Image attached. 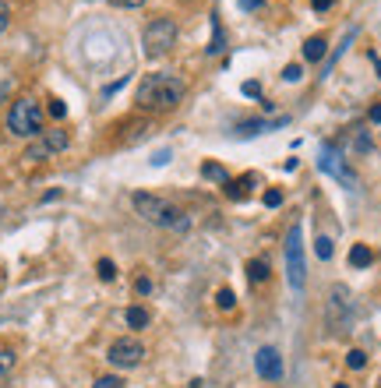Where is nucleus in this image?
<instances>
[{
    "instance_id": "c9c22d12",
    "label": "nucleus",
    "mask_w": 381,
    "mask_h": 388,
    "mask_svg": "<svg viewBox=\"0 0 381 388\" xmlns=\"http://www.w3.org/2000/svg\"><path fill=\"white\" fill-rule=\"evenodd\" d=\"M378 388H381V385H378Z\"/></svg>"
},
{
    "instance_id": "6e6552de",
    "label": "nucleus",
    "mask_w": 381,
    "mask_h": 388,
    "mask_svg": "<svg viewBox=\"0 0 381 388\" xmlns=\"http://www.w3.org/2000/svg\"><path fill=\"white\" fill-rule=\"evenodd\" d=\"M350 290L346 286H332V297H329V321L336 325V332H346L350 325Z\"/></svg>"
},
{
    "instance_id": "a211bd4d",
    "label": "nucleus",
    "mask_w": 381,
    "mask_h": 388,
    "mask_svg": "<svg viewBox=\"0 0 381 388\" xmlns=\"http://www.w3.org/2000/svg\"><path fill=\"white\" fill-rule=\"evenodd\" d=\"M314 251H318V258H321V261H329L336 247H332V240H329V237H318V240H314Z\"/></svg>"
},
{
    "instance_id": "2eb2a0df",
    "label": "nucleus",
    "mask_w": 381,
    "mask_h": 388,
    "mask_svg": "<svg viewBox=\"0 0 381 388\" xmlns=\"http://www.w3.org/2000/svg\"><path fill=\"white\" fill-rule=\"evenodd\" d=\"M223 42H226V39H223V25L212 18V42H208V57H215V53H223Z\"/></svg>"
},
{
    "instance_id": "cd10ccee",
    "label": "nucleus",
    "mask_w": 381,
    "mask_h": 388,
    "mask_svg": "<svg viewBox=\"0 0 381 388\" xmlns=\"http://www.w3.org/2000/svg\"><path fill=\"white\" fill-rule=\"evenodd\" d=\"M244 95L258 99V95H261V85H258V82H247V85H244Z\"/></svg>"
},
{
    "instance_id": "9d476101",
    "label": "nucleus",
    "mask_w": 381,
    "mask_h": 388,
    "mask_svg": "<svg viewBox=\"0 0 381 388\" xmlns=\"http://www.w3.org/2000/svg\"><path fill=\"white\" fill-rule=\"evenodd\" d=\"M321 170H325V173H332L336 180H343L346 187H353V184H357V180H353V173L343 166V159H339V152H336L332 145H325V148H321Z\"/></svg>"
},
{
    "instance_id": "c85d7f7f",
    "label": "nucleus",
    "mask_w": 381,
    "mask_h": 388,
    "mask_svg": "<svg viewBox=\"0 0 381 388\" xmlns=\"http://www.w3.org/2000/svg\"><path fill=\"white\" fill-rule=\"evenodd\" d=\"M329 8H332V0H311V11H318V15L329 11Z\"/></svg>"
},
{
    "instance_id": "5701e85b",
    "label": "nucleus",
    "mask_w": 381,
    "mask_h": 388,
    "mask_svg": "<svg viewBox=\"0 0 381 388\" xmlns=\"http://www.w3.org/2000/svg\"><path fill=\"white\" fill-rule=\"evenodd\" d=\"M215 300H219V307H223V311H233V304H237L233 290H219V297H215Z\"/></svg>"
},
{
    "instance_id": "c756f323",
    "label": "nucleus",
    "mask_w": 381,
    "mask_h": 388,
    "mask_svg": "<svg viewBox=\"0 0 381 388\" xmlns=\"http://www.w3.org/2000/svg\"><path fill=\"white\" fill-rule=\"evenodd\" d=\"M367 117H371V124H381V102L371 106V114H367Z\"/></svg>"
},
{
    "instance_id": "0eeeda50",
    "label": "nucleus",
    "mask_w": 381,
    "mask_h": 388,
    "mask_svg": "<svg viewBox=\"0 0 381 388\" xmlns=\"http://www.w3.org/2000/svg\"><path fill=\"white\" fill-rule=\"evenodd\" d=\"M68 145H71L68 131H42V138H39L36 145L25 148V159H29V162H39V159H49V155L64 152Z\"/></svg>"
},
{
    "instance_id": "a878e982",
    "label": "nucleus",
    "mask_w": 381,
    "mask_h": 388,
    "mask_svg": "<svg viewBox=\"0 0 381 388\" xmlns=\"http://www.w3.org/2000/svg\"><path fill=\"white\" fill-rule=\"evenodd\" d=\"M265 205L268 208H279L283 205V191H265Z\"/></svg>"
},
{
    "instance_id": "72a5a7b5",
    "label": "nucleus",
    "mask_w": 381,
    "mask_h": 388,
    "mask_svg": "<svg viewBox=\"0 0 381 388\" xmlns=\"http://www.w3.org/2000/svg\"><path fill=\"white\" fill-rule=\"evenodd\" d=\"M371 61H374V68H378V78H381V57H378V53H371Z\"/></svg>"
},
{
    "instance_id": "f257e3e1",
    "label": "nucleus",
    "mask_w": 381,
    "mask_h": 388,
    "mask_svg": "<svg viewBox=\"0 0 381 388\" xmlns=\"http://www.w3.org/2000/svg\"><path fill=\"white\" fill-rule=\"evenodd\" d=\"M187 95V85L184 78L170 75V71H155V75H145L138 92H134V102L141 109H148V114H170V109H177Z\"/></svg>"
},
{
    "instance_id": "9b49d317",
    "label": "nucleus",
    "mask_w": 381,
    "mask_h": 388,
    "mask_svg": "<svg viewBox=\"0 0 381 388\" xmlns=\"http://www.w3.org/2000/svg\"><path fill=\"white\" fill-rule=\"evenodd\" d=\"M325 53H329V39H325V36H311V39L304 42V57H307L311 64L325 61Z\"/></svg>"
},
{
    "instance_id": "7c9ffc66",
    "label": "nucleus",
    "mask_w": 381,
    "mask_h": 388,
    "mask_svg": "<svg viewBox=\"0 0 381 388\" xmlns=\"http://www.w3.org/2000/svg\"><path fill=\"white\" fill-rule=\"evenodd\" d=\"M240 8H244V11H258L261 0H240Z\"/></svg>"
},
{
    "instance_id": "ddd939ff",
    "label": "nucleus",
    "mask_w": 381,
    "mask_h": 388,
    "mask_svg": "<svg viewBox=\"0 0 381 388\" xmlns=\"http://www.w3.org/2000/svg\"><path fill=\"white\" fill-rule=\"evenodd\" d=\"M201 177L205 180H215V184H226L230 180L226 166H219V162H201Z\"/></svg>"
},
{
    "instance_id": "dca6fc26",
    "label": "nucleus",
    "mask_w": 381,
    "mask_h": 388,
    "mask_svg": "<svg viewBox=\"0 0 381 388\" xmlns=\"http://www.w3.org/2000/svg\"><path fill=\"white\" fill-rule=\"evenodd\" d=\"M124 318H127L131 328H145V325H148V311H145V307H127Z\"/></svg>"
},
{
    "instance_id": "7ed1b4c3",
    "label": "nucleus",
    "mask_w": 381,
    "mask_h": 388,
    "mask_svg": "<svg viewBox=\"0 0 381 388\" xmlns=\"http://www.w3.org/2000/svg\"><path fill=\"white\" fill-rule=\"evenodd\" d=\"M8 131L15 138H36L42 134V109L36 99H15L11 109H8Z\"/></svg>"
},
{
    "instance_id": "4468645a",
    "label": "nucleus",
    "mask_w": 381,
    "mask_h": 388,
    "mask_svg": "<svg viewBox=\"0 0 381 388\" xmlns=\"http://www.w3.org/2000/svg\"><path fill=\"white\" fill-rule=\"evenodd\" d=\"M247 279H251V283H265V279H268V265H265L261 258H251V261H247Z\"/></svg>"
},
{
    "instance_id": "f3484780",
    "label": "nucleus",
    "mask_w": 381,
    "mask_h": 388,
    "mask_svg": "<svg viewBox=\"0 0 381 388\" xmlns=\"http://www.w3.org/2000/svg\"><path fill=\"white\" fill-rule=\"evenodd\" d=\"M95 272H99V279H102V283H114V279H117V265H114L110 258H102V261L95 265Z\"/></svg>"
},
{
    "instance_id": "2f4dec72",
    "label": "nucleus",
    "mask_w": 381,
    "mask_h": 388,
    "mask_svg": "<svg viewBox=\"0 0 381 388\" xmlns=\"http://www.w3.org/2000/svg\"><path fill=\"white\" fill-rule=\"evenodd\" d=\"M114 4H120V8H141L145 0H114Z\"/></svg>"
},
{
    "instance_id": "412c9836",
    "label": "nucleus",
    "mask_w": 381,
    "mask_h": 388,
    "mask_svg": "<svg viewBox=\"0 0 381 388\" xmlns=\"http://www.w3.org/2000/svg\"><path fill=\"white\" fill-rule=\"evenodd\" d=\"M11 367H15V353L11 350H0V378L11 374Z\"/></svg>"
},
{
    "instance_id": "1a4fd4ad",
    "label": "nucleus",
    "mask_w": 381,
    "mask_h": 388,
    "mask_svg": "<svg viewBox=\"0 0 381 388\" xmlns=\"http://www.w3.org/2000/svg\"><path fill=\"white\" fill-rule=\"evenodd\" d=\"M254 367H258V374H261L265 381H279V378H283V357H279V350L261 346L258 357H254Z\"/></svg>"
},
{
    "instance_id": "f704fd0d",
    "label": "nucleus",
    "mask_w": 381,
    "mask_h": 388,
    "mask_svg": "<svg viewBox=\"0 0 381 388\" xmlns=\"http://www.w3.org/2000/svg\"><path fill=\"white\" fill-rule=\"evenodd\" d=\"M336 388H350V385H336Z\"/></svg>"
},
{
    "instance_id": "bb28decb",
    "label": "nucleus",
    "mask_w": 381,
    "mask_h": 388,
    "mask_svg": "<svg viewBox=\"0 0 381 388\" xmlns=\"http://www.w3.org/2000/svg\"><path fill=\"white\" fill-rule=\"evenodd\" d=\"M300 75H304V71H300V64H286V71H283V78H286V82H300Z\"/></svg>"
},
{
    "instance_id": "f03ea898",
    "label": "nucleus",
    "mask_w": 381,
    "mask_h": 388,
    "mask_svg": "<svg viewBox=\"0 0 381 388\" xmlns=\"http://www.w3.org/2000/svg\"><path fill=\"white\" fill-rule=\"evenodd\" d=\"M134 212L152 226H162V230H177V233H187L191 230V215L184 208H177L173 201L159 198V194H148V191H138L134 198Z\"/></svg>"
},
{
    "instance_id": "20e7f679",
    "label": "nucleus",
    "mask_w": 381,
    "mask_h": 388,
    "mask_svg": "<svg viewBox=\"0 0 381 388\" xmlns=\"http://www.w3.org/2000/svg\"><path fill=\"white\" fill-rule=\"evenodd\" d=\"M286 279H290V290H304V279H307V265H304V226H290L286 233Z\"/></svg>"
},
{
    "instance_id": "aec40b11",
    "label": "nucleus",
    "mask_w": 381,
    "mask_h": 388,
    "mask_svg": "<svg viewBox=\"0 0 381 388\" xmlns=\"http://www.w3.org/2000/svg\"><path fill=\"white\" fill-rule=\"evenodd\" d=\"M265 127H268L265 121H247V124H240V131H237V134H247V138H251V134H261Z\"/></svg>"
},
{
    "instance_id": "4be33fe9",
    "label": "nucleus",
    "mask_w": 381,
    "mask_h": 388,
    "mask_svg": "<svg viewBox=\"0 0 381 388\" xmlns=\"http://www.w3.org/2000/svg\"><path fill=\"white\" fill-rule=\"evenodd\" d=\"M92 388H124V381H120L117 374H106V378H99Z\"/></svg>"
},
{
    "instance_id": "473e14b6",
    "label": "nucleus",
    "mask_w": 381,
    "mask_h": 388,
    "mask_svg": "<svg viewBox=\"0 0 381 388\" xmlns=\"http://www.w3.org/2000/svg\"><path fill=\"white\" fill-rule=\"evenodd\" d=\"M138 293H152V279H138Z\"/></svg>"
},
{
    "instance_id": "6ab92c4d",
    "label": "nucleus",
    "mask_w": 381,
    "mask_h": 388,
    "mask_svg": "<svg viewBox=\"0 0 381 388\" xmlns=\"http://www.w3.org/2000/svg\"><path fill=\"white\" fill-rule=\"evenodd\" d=\"M364 364H367V353H364V350H350V353H346V367L360 371Z\"/></svg>"
},
{
    "instance_id": "423d86ee",
    "label": "nucleus",
    "mask_w": 381,
    "mask_h": 388,
    "mask_svg": "<svg viewBox=\"0 0 381 388\" xmlns=\"http://www.w3.org/2000/svg\"><path fill=\"white\" fill-rule=\"evenodd\" d=\"M106 360H110L114 367H120V371H127V367H138V364L145 360V346H141L138 339L124 336V339L110 343V350H106Z\"/></svg>"
},
{
    "instance_id": "f8f14e48",
    "label": "nucleus",
    "mask_w": 381,
    "mask_h": 388,
    "mask_svg": "<svg viewBox=\"0 0 381 388\" xmlns=\"http://www.w3.org/2000/svg\"><path fill=\"white\" fill-rule=\"evenodd\" d=\"M374 261V251L367 247V244H353V251H350V265L353 268H367Z\"/></svg>"
},
{
    "instance_id": "b1692460",
    "label": "nucleus",
    "mask_w": 381,
    "mask_h": 388,
    "mask_svg": "<svg viewBox=\"0 0 381 388\" xmlns=\"http://www.w3.org/2000/svg\"><path fill=\"white\" fill-rule=\"evenodd\" d=\"M49 114L57 117V121H61V117H68V106H64V99H49Z\"/></svg>"
},
{
    "instance_id": "393cba45",
    "label": "nucleus",
    "mask_w": 381,
    "mask_h": 388,
    "mask_svg": "<svg viewBox=\"0 0 381 388\" xmlns=\"http://www.w3.org/2000/svg\"><path fill=\"white\" fill-rule=\"evenodd\" d=\"M8 25H11V8L0 0V32H8Z\"/></svg>"
},
{
    "instance_id": "39448f33",
    "label": "nucleus",
    "mask_w": 381,
    "mask_h": 388,
    "mask_svg": "<svg viewBox=\"0 0 381 388\" xmlns=\"http://www.w3.org/2000/svg\"><path fill=\"white\" fill-rule=\"evenodd\" d=\"M141 46H145V57H162L177 46V22L173 18H155L148 22L145 36H141Z\"/></svg>"
}]
</instances>
